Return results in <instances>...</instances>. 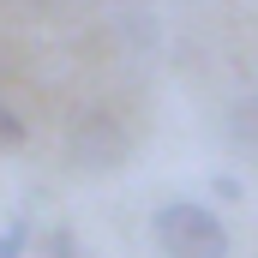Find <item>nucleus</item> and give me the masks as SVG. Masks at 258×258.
<instances>
[{"instance_id": "obj_1", "label": "nucleus", "mask_w": 258, "mask_h": 258, "mask_svg": "<svg viewBox=\"0 0 258 258\" xmlns=\"http://www.w3.org/2000/svg\"><path fill=\"white\" fill-rule=\"evenodd\" d=\"M150 234L168 258H228V228L204 210V204H162L150 216Z\"/></svg>"}, {"instance_id": "obj_2", "label": "nucleus", "mask_w": 258, "mask_h": 258, "mask_svg": "<svg viewBox=\"0 0 258 258\" xmlns=\"http://www.w3.org/2000/svg\"><path fill=\"white\" fill-rule=\"evenodd\" d=\"M228 132H234V144H246V150H258V96H246V102L234 108V120H228Z\"/></svg>"}, {"instance_id": "obj_3", "label": "nucleus", "mask_w": 258, "mask_h": 258, "mask_svg": "<svg viewBox=\"0 0 258 258\" xmlns=\"http://www.w3.org/2000/svg\"><path fill=\"white\" fill-rule=\"evenodd\" d=\"M18 144H24V120L0 102V150H18Z\"/></svg>"}, {"instance_id": "obj_4", "label": "nucleus", "mask_w": 258, "mask_h": 258, "mask_svg": "<svg viewBox=\"0 0 258 258\" xmlns=\"http://www.w3.org/2000/svg\"><path fill=\"white\" fill-rule=\"evenodd\" d=\"M24 246H30V228H24V222L0 228V258H24Z\"/></svg>"}, {"instance_id": "obj_5", "label": "nucleus", "mask_w": 258, "mask_h": 258, "mask_svg": "<svg viewBox=\"0 0 258 258\" xmlns=\"http://www.w3.org/2000/svg\"><path fill=\"white\" fill-rule=\"evenodd\" d=\"M48 252H54V258H78V240H72V234H66V228H60V234H54V246H48Z\"/></svg>"}]
</instances>
